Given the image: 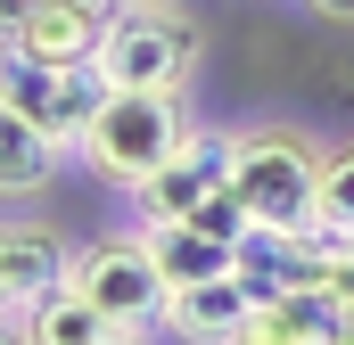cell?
Returning <instances> with one entry per match:
<instances>
[{"label": "cell", "instance_id": "cell-2", "mask_svg": "<svg viewBox=\"0 0 354 345\" xmlns=\"http://www.w3.org/2000/svg\"><path fill=\"white\" fill-rule=\"evenodd\" d=\"M198 50H206V25L181 8V0H124L99 33V75L115 90H189L198 75Z\"/></svg>", "mask_w": 354, "mask_h": 345}, {"label": "cell", "instance_id": "cell-14", "mask_svg": "<svg viewBox=\"0 0 354 345\" xmlns=\"http://www.w3.org/2000/svg\"><path fill=\"white\" fill-rule=\"evenodd\" d=\"M33 8H41V0H0V41H17V33H25V17H33Z\"/></svg>", "mask_w": 354, "mask_h": 345}, {"label": "cell", "instance_id": "cell-5", "mask_svg": "<svg viewBox=\"0 0 354 345\" xmlns=\"http://www.w3.org/2000/svg\"><path fill=\"white\" fill-rule=\"evenodd\" d=\"M223 181H231V132L189 124V140L132 189V206H140V222H189V214H206V197H223Z\"/></svg>", "mask_w": 354, "mask_h": 345}, {"label": "cell", "instance_id": "cell-16", "mask_svg": "<svg viewBox=\"0 0 354 345\" xmlns=\"http://www.w3.org/2000/svg\"><path fill=\"white\" fill-rule=\"evenodd\" d=\"M0 345H33V337H25V321H17V313H0Z\"/></svg>", "mask_w": 354, "mask_h": 345}, {"label": "cell", "instance_id": "cell-19", "mask_svg": "<svg viewBox=\"0 0 354 345\" xmlns=\"http://www.w3.org/2000/svg\"><path fill=\"white\" fill-rule=\"evenodd\" d=\"M330 345H354V313H346V321H338V337H330Z\"/></svg>", "mask_w": 354, "mask_h": 345}, {"label": "cell", "instance_id": "cell-8", "mask_svg": "<svg viewBox=\"0 0 354 345\" xmlns=\"http://www.w3.org/2000/svg\"><path fill=\"white\" fill-rule=\"evenodd\" d=\"M0 263H8V296H17V304H33V296H50V288L66 279L75 247H66L50 222H33V214H8V222H0Z\"/></svg>", "mask_w": 354, "mask_h": 345}, {"label": "cell", "instance_id": "cell-21", "mask_svg": "<svg viewBox=\"0 0 354 345\" xmlns=\"http://www.w3.org/2000/svg\"><path fill=\"white\" fill-rule=\"evenodd\" d=\"M0 50H8V41H0Z\"/></svg>", "mask_w": 354, "mask_h": 345}, {"label": "cell", "instance_id": "cell-12", "mask_svg": "<svg viewBox=\"0 0 354 345\" xmlns=\"http://www.w3.org/2000/svg\"><path fill=\"white\" fill-rule=\"evenodd\" d=\"M99 33H107V17L66 8V0H41V8L25 17L17 50H33V58H50V66H75V58H99Z\"/></svg>", "mask_w": 354, "mask_h": 345}, {"label": "cell", "instance_id": "cell-1", "mask_svg": "<svg viewBox=\"0 0 354 345\" xmlns=\"http://www.w3.org/2000/svg\"><path fill=\"white\" fill-rule=\"evenodd\" d=\"M322 157L330 140L297 132V124H248L231 132V197L248 214V230H322Z\"/></svg>", "mask_w": 354, "mask_h": 345}, {"label": "cell", "instance_id": "cell-10", "mask_svg": "<svg viewBox=\"0 0 354 345\" xmlns=\"http://www.w3.org/2000/svg\"><path fill=\"white\" fill-rule=\"evenodd\" d=\"M17 321H25V337L33 345H107V337H124L99 304H91L75 279H58L50 296H33V304H17Z\"/></svg>", "mask_w": 354, "mask_h": 345}, {"label": "cell", "instance_id": "cell-3", "mask_svg": "<svg viewBox=\"0 0 354 345\" xmlns=\"http://www.w3.org/2000/svg\"><path fill=\"white\" fill-rule=\"evenodd\" d=\"M181 140H189V115H181L174 90H107V107L91 115V132H83L75 157H83L107 189H140Z\"/></svg>", "mask_w": 354, "mask_h": 345}, {"label": "cell", "instance_id": "cell-15", "mask_svg": "<svg viewBox=\"0 0 354 345\" xmlns=\"http://www.w3.org/2000/svg\"><path fill=\"white\" fill-rule=\"evenodd\" d=\"M305 8H313L322 25H354V0H305Z\"/></svg>", "mask_w": 354, "mask_h": 345}, {"label": "cell", "instance_id": "cell-4", "mask_svg": "<svg viewBox=\"0 0 354 345\" xmlns=\"http://www.w3.org/2000/svg\"><path fill=\"white\" fill-rule=\"evenodd\" d=\"M66 279L83 288L124 337H149L157 313H165V271H157V255H149V230H99L91 247H75Z\"/></svg>", "mask_w": 354, "mask_h": 345}, {"label": "cell", "instance_id": "cell-17", "mask_svg": "<svg viewBox=\"0 0 354 345\" xmlns=\"http://www.w3.org/2000/svg\"><path fill=\"white\" fill-rule=\"evenodd\" d=\"M66 8H91V17H115L124 0H66Z\"/></svg>", "mask_w": 354, "mask_h": 345}, {"label": "cell", "instance_id": "cell-9", "mask_svg": "<svg viewBox=\"0 0 354 345\" xmlns=\"http://www.w3.org/2000/svg\"><path fill=\"white\" fill-rule=\"evenodd\" d=\"M149 230V255L165 271V288H189V279H223L239 263V239L206 230V222H140Z\"/></svg>", "mask_w": 354, "mask_h": 345}, {"label": "cell", "instance_id": "cell-6", "mask_svg": "<svg viewBox=\"0 0 354 345\" xmlns=\"http://www.w3.org/2000/svg\"><path fill=\"white\" fill-rule=\"evenodd\" d=\"M248 313H256V296H248V279L239 271H223V279H189V288H165V313H157V329L181 345H231L248 329Z\"/></svg>", "mask_w": 354, "mask_h": 345}, {"label": "cell", "instance_id": "cell-20", "mask_svg": "<svg viewBox=\"0 0 354 345\" xmlns=\"http://www.w3.org/2000/svg\"><path fill=\"white\" fill-rule=\"evenodd\" d=\"M107 345H149V337H107Z\"/></svg>", "mask_w": 354, "mask_h": 345}, {"label": "cell", "instance_id": "cell-18", "mask_svg": "<svg viewBox=\"0 0 354 345\" xmlns=\"http://www.w3.org/2000/svg\"><path fill=\"white\" fill-rule=\"evenodd\" d=\"M0 313H17V296H8V263H0Z\"/></svg>", "mask_w": 354, "mask_h": 345}, {"label": "cell", "instance_id": "cell-7", "mask_svg": "<svg viewBox=\"0 0 354 345\" xmlns=\"http://www.w3.org/2000/svg\"><path fill=\"white\" fill-rule=\"evenodd\" d=\"M338 321H346V304L330 296V288H288V296H272L248 313V329L231 345H330L338 337Z\"/></svg>", "mask_w": 354, "mask_h": 345}, {"label": "cell", "instance_id": "cell-11", "mask_svg": "<svg viewBox=\"0 0 354 345\" xmlns=\"http://www.w3.org/2000/svg\"><path fill=\"white\" fill-rule=\"evenodd\" d=\"M58 157H66V148H58L33 115H17V107L0 99V197H33V189L58 172Z\"/></svg>", "mask_w": 354, "mask_h": 345}, {"label": "cell", "instance_id": "cell-13", "mask_svg": "<svg viewBox=\"0 0 354 345\" xmlns=\"http://www.w3.org/2000/svg\"><path fill=\"white\" fill-rule=\"evenodd\" d=\"M322 230L354 239V140H330L322 157Z\"/></svg>", "mask_w": 354, "mask_h": 345}]
</instances>
